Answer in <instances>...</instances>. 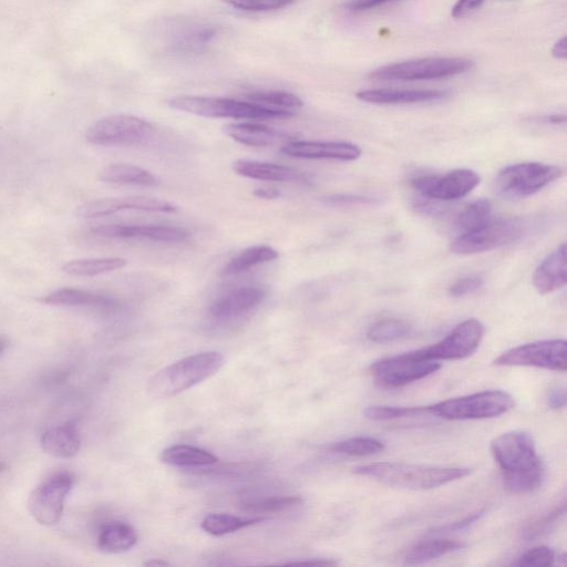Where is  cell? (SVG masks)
I'll list each match as a JSON object with an SVG mask.
<instances>
[{
	"label": "cell",
	"mask_w": 567,
	"mask_h": 567,
	"mask_svg": "<svg viewBox=\"0 0 567 567\" xmlns=\"http://www.w3.org/2000/svg\"><path fill=\"white\" fill-rule=\"evenodd\" d=\"M529 225L527 221L518 218L490 219L488 222L472 231L460 234L451 243V252L459 255L490 252L499 247L518 242Z\"/></svg>",
	"instance_id": "ba28073f"
},
{
	"label": "cell",
	"mask_w": 567,
	"mask_h": 567,
	"mask_svg": "<svg viewBox=\"0 0 567 567\" xmlns=\"http://www.w3.org/2000/svg\"><path fill=\"white\" fill-rule=\"evenodd\" d=\"M169 106L190 115L211 119L282 120L294 116L292 112L267 109L252 102L213 97L181 96L171 99Z\"/></svg>",
	"instance_id": "277c9868"
},
{
	"label": "cell",
	"mask_w": 567,
	"mask_h": 567,
	"mask_svg": "<svg viewBox=\"0 0 567 567\" xmlns=\"http://www.w3.org/2000/svg\"><path fill=\"white\" fill-rule=\"evenodd\" d=\"M161 460L167 465L181 468L208 467L219 461L211 452L187 445L172 446L163 450Z\"/></svg>",
	"instance_id": "484cf974"
},
{
	"label": "cell",
	"mask_w": 567,
	"mask_h": 567,
	"mask_svg": "<svg viewBox=\"0 0 567 567\" xmlns=\"http://www.w3.org/2000/svg\"><path fill=\"white\" fill-rule=\"evenodd\" d=\"M410 326L401 319L387 318L371 325L367 338L375 344H387L405 338L410 333Z\"/></svg>",
	"instance_id": "e575fe53"
},
{
	"label": "cell",
	"mask_w": 567,
	"mask_h": 567,
	"mask_svg": "<svg viewBox=\"0 0 567 567\" xmlns=\"http://www.w3.org/2000/svg\"><path fill=\"white\" fill-rule=\"evenodd\" d=\"M8 466L5 462L0 461V474L4 473L7 470Z\"/></svg>",
	"instance_id": "db71d44e"
},
{
	"label": "cell",
	"mask_w": 567,
	"mask_h": 567,
	"mask_svg": "<svg viewBox=\"0 0 567 567\" xmlns=\"http://www.w3.org/2000/svg\"><path fill=\"white\" fill-rule=\"evenodd\" d=\"M563 169L539 162L514 164L501 170L493 182L499 197L519 200L531 197L560 179Z\"/></svg>",
	"instance_id": "8992f818"
},
{
	"label": "cell",
	"mask_w": 567,
	"mask_h": 567,
	"mask_svg": "<svg viewBox=\"0 0 567 567\" xmlns=\"http://www.w3.org/2000/svg\"><path fill=\"white\" fill-rule=\"evenodd\" d=\"M473 61L461 57H434L401 61L371 71L370 79L379 81L439 80L467 74Z\"/></svg>",
	"instance_id": "5b68a950"
},
{
	"label": "cell",
	"mask_w": 567,
	"mask_h": 567,
	"mask_svg": "<svg viewBox=\"0 0 567 567\" xmlns=\"http://www.w3.org/2000/svg\"><path fill=\"white\" fill-rule=\"evenodd\" d=\"M491 213L492 206L488 200L474 201L465 206L456 216V229L460 234L477 229L492 218Z\"/></svg>",
	"instance_id": "d6a6232c"
},
{
	"label": "cell",
	"mask_w": 567,
	"mask_h": 567,
	"mask_svg": "<svg viewBox=\"0 0 567 567\" xmlns=\"http://www.w3.org/2000/svg\"><path fill=\"white\" fill-rule=\"evenodd\" d=\"M40 443L47 455L56 459L74 458L81 449L79 431L70 422L48 429L41 437Z\"/></svg>",
	"instance_id": "7402d4cb"
},
{
	"label": "cell",
	"mask_w": 567,
	"mask_h": 567,
	"mask_svg": "<svg viewBox=\"0 0 567 567\" xmlns=\"http://www.w3.org/2000/svg\"><path fill=\"white\" fill-rule=\"evenodd\" d=\"M233 170L241 177L259 181L295 182L304 180V175L300 171L268 162L237 160L233 163Z\"/></svg>",
	"instance_id": "603a6c76"
},
{
	"label": "cell",
	"mask_w": 567,
	"mask_h": 567,
	"mask_svg": "<svg viewBox=\"0 0 567 567\" xmlns=\"http://www.w3.org/2000/svg\"><path fill=\"white\" fill-rule=\"evenodd\" d=\"M156 129L146 120L130 115H113L94 123L86 140L96 146L133 147L147 143Z\"/></svg>",
	"instance_id": "9c48e42d"
},
{
	"label": "cell",
	"mask_w": 567,
	"mask_h": 567,
	"mask_svg": "<svg viewBox=\"0 0 567 567\" xmlns=\"http://www.w3.org/2000/svg\"><path fill=\"white\" fill-rule=\"evenodd\" d=\"M286 565H322V566H331L337 565V562L329 561V560H314V561H304V562H295V563H287Z\"/></svg>",
	"instance_id": "681fc988"
},
{
	"label": "cell",
	"mask_w": 567,
	"mask_h": 567,
	"mask_svg": "<svg viewBox=\"0 0 567 567\" xmlns=\"http://www.w3.org/2000/svg\"><path fill=\"white\" fill-rule=\"evenodd\" d=\"M37 301L53 306L95 308L103 312H113L118 308V302L111 297L77 290V288H60V290L38 298Z\"/></svg>",
	"instance_id": "44dd1931"
},
{
	"label": "cell",
	"mask_w": 567,
	"mask_h": 567,
	"mask_svg": "<svg viewBox=\"0 0 567 567\" xmlns=\"http://www.w3.org/2000/svg\"><path fill=\"white\" fill-rule=\"evenodd\" d=\"M224 2L245 12H272L293 5L296 0H224Z\"/></svg>",
	"instance_id": "f35d334b"
},
{
	"label": "cell",
	"mask_w": 567,
	"mask_h": 567,
	"mask_svg": "<svg viewBox=\"0 0 567 567\" xmlns=\"http://www.w3.org/2000/svg\"><path fill=\"white\" fill-rule=\"evenodd\" d=\"M555 553L548 546H539L524 553L515 566H552L555 563Z\"/></svg>",
	"instance_id": "ab89813d"
},
{
	"label": "cell",
	"mask_w": 567,
	"mask_h": 567,
	"mask_svg": "<svg viewBox=\"0 0 567 567\" xmlns=\"http://www.w3.org/2000/svg\"><path fill=\"white\" fill-rule=\"evenodd\" d=\"M92 233L106 239L150 240L162 243H180L189 237L182 229L163 225H99L92 229Z\"/></svg>",
	"instance_id": "9a60e30c"
},
{
	"label": "cell",
	"mask_w": 567,
	"mask_h": 567,
	"mask_svg": "<svg viewBox=\"0 0 567 567\" xmlns=\"http://www.w3.org/2000/svg\"><path fill=\"white\" fill-rule=\"evenodd\" d=\"M75 483V474L68 471L55 473L45 479L30 494V515L45 527L58 524L63 518L66 500Z\"/></svg>",
	"instance_id": "30bf717a"
},
{
	"label": "cell",
	"mask_w": 567,
	"mask_h": 567,
	"mask_svg": "<svg viewBox=\"0 0 567 567\" xmlns=\"http://www.w3.org/2000/svg\"><path fill=\"white\" fill-rule=\"evenodd\" d=\"M266 296L260 287H240L215 300L210 307V315L216 321H230L249 313L259 306Z\"/></svg>",
	"instance_id": "e0dca14e"
},
{
	"label": "cell",
	"mask_w": 567,
	"mask_h": 567,
	"mask_svg": "<svg viewBox=\"0 0 567 567\" xmlns=\"http://www.w3.org/2000/svg\"><path fill=\"white\" fill-rule=\"evenodd\" d=\"M249 102L267 109L294 113L304 106L300 97L285 91H255L246 96Z\"/></svg>",
	"instance_id": "f546056e"
},
{
	"label": "cell",
	"mask_w": 567,
	"mask_h": 567,
	"mask_svg": "<svg viewBox=\"0 0 567 567\" xmlns=\"http://www.w3.org/2000/svg\"><path fill=\"white\" fill-rule=\"evenodd\" d=\"M546 402L551 409H562L566 406V393L564 389L553 388L546 396Z\"/></svg>",
	"instance_id": "f6af8a7d"
},
{
	"label": "cell",
	"mask_w": 567,
	"mask_h": 567,
	"mask_svg": "<svg viewBox=\"0 0 567 567\" xmlns=\"http://www.w3.org/2000/svg\"><path fill=\"white\" fill-rule=\"evenodd\" d=\"M393 2H396V0H350V2L345 4V8L349 10V12L360 13Z\"/></svg>",
	"instance_id": "ee69618b"
},
{
	"label": "cell",
	"mask_w": 567,
	"mask_h": 567,
	"mask_svg": "<svg viewBox=\"0 0 567 567\" xmlns=\"http://www.w3.org/2000/svg\"><path fill=\"white\" fill-rule=\"evenodd\" d=\"M567 344L565 340H542L508 350L494 365L507 367H535L553 371L566 370Z\"/></svg>",
	"instance_id": "7c38bea8"
},
{
	"label": "cell",
	"mask_w": 567,
	"mask_h": 567,
	"mask_svg": "<svg viewBox=\"0 0 567 567\" xmlns=\"http://www.w3.org/2000/svg\"><path fill=\"white\" fill-rule=\"evenodd\" d=\"M483 285L482 277L479 275H469L460 278L455 284L449 288V294L452 297H463L471 295L480 290Z\"/></svg>",
	"instance_id": "60d3db41"
},
{
	"label": "cell",
	"mask_w": 567,
	"mask_h": 567,
	"mask_svg": "<svg viewBox=\"0 0 567 567\" xmlns=\"http://www.w3.org/2000/svg\"><path fill=\"white\" fill-rule=\"evenodd\" d=\"M449 96L446 90L432 89H373L357 92V99L370 105H412L439 101Z\"/></svg>",
	"instance_id": "ac0fdd59"
},
{
	"label": "cell",
	"mask_w": 567,
	"mask_h": 567,
	"mask_svg": "<svg viewBox=\"0 0 567 567\" xmlns=\"http://www.w3.org/2000/svg\"><path fill=\"white\" fill-rule=\"evenodd\" d=\"M552 55L555 59L565 60L567 58V39L561 38L552 48Z\"/></svg>",
	"instance_id": "c3c4849f"
},
{
	"label": "cell",
	"mask_w": 567,
	"mask_h": 567,
	"mask_svg": "<svg viewBox=\"0 0 567 567\" xmlns=\"http://www.w3.org/2000/svg\"><path fill=\"white\" fill-rule=\"evenodd\" d=\"M480 181L477 172L459 169L442 175H421L412 180L411 185L422 197L448 202L466 198Z\"/></svg>",
	"instance_id": "5bb4252c"
},
{
	"label": "cell",
	"mask_w": 567,
	"mask_h": 567,
	"mask_svg": "<svg viewBox=\"0 0 567 567\" xmlns=\"http://www.w3.org/2000/svg\"><path fill=\"white\" fill-rule=\"evenodd\" d=\"M544 121L546 123H551V125H564L566 121V117L565 115H551V116H546L544 118Z\"/></svg>",
	"instance_id": "f907efd6"
},
{
	"label": "cell",
	"mask_w": 567,
	"mask_h": 567,
	"mask_svg": "<svg viewBox=\"0 0 567 567\" xmlns=\"http://www.w3.org/2000/svg\"><path fill=\"white\" fill-rule=\"evenodd\" d=\"M329 450L349 457H368L385 450V443L370 437H355L334 443Z\"/></svg>",
	"instance_id": "836d02e7"
},
{
	"label": "cell",
	"mask_w": 567,
	"mask_h": 567,
	"mask_svg": "<svg viewBox=\"0 0 567 567\" xmlns=\"http://www.w3.org/2000/svg\"><path fill=\"white\" fill-rule=\"evenodd\" d=\"M428 414V407H370L365 411L366 418L375 421L394 420Z\"/></svg>",
	"instance_id": "74e56055"
},
{
	"label": "cell",
	"mask_w": 567,
	"mask_h": 567,
	"mask_svg": "<svg viewBox=\"0 0 567 567\" xmlns=\"http://www.w3.org/2000/svg\"><path fill=\"white\" fill-rule=\"evenodd\" d=\"M462 543L452 540H431L419 543L405 555V564L420 565L463 549Z\"/></svg>",
	"instance_id": "83f0119b"
},
{
	"label": "cell",
	"mask_w": 567,
	"mask_h": 567,
	"mask_svg": "<svg viewBox=\"0 0 567 567\" xmlns=\"http://www.w3.org/2000/svg\"><path fill=\"white\" fill-rule=\"evenodd\" d=\"M484 2L486 0H457L451 9V16L455 19L465 18L481 8Z\"/></svg>",
	"instance_id": "7bdbcfd3"
},
{
	"label": "cell",
	"mask_w": 567,
	"mask_h": 567,
	"mask_svg": "<svg viewBox=\"0 0 567 567\" xmlns=\"http://www.w3.org/2000/svg\"><path fill=\"white\" fill-rule=\"evenodd\" d=\"M9 346L8 340L4 337H0V357L4 355Z\"/></svg>",
	"instance_id": "816d5d0a"
},
{
	"label": "cell",
	"mask_w": 567,
	"mask_h": 567,
	"mask_svg": "<svg viewBox=\"0 0 567 567\" xmlns=\"http://www.w3.org/2000/svg\"><path fill=\"white\" fill-rule=\"evenodd\" d=\"M484 332L483 324L478 319H468L459 324L439 343L416 350L426 360H460L471 356L479 348Z\"/></svg>",
	"instance_id": "4fadbf2b"
},
{
	"label": "cell",
	"mask_w": 567,
	"mask_h": 567,
	"mask_svg": "<svg viewBox=\"0 0 567 567\" xmlns=\"http://www.w3.org/2000/svg\"><path fill=\"white\" fill-rule=\"evenodd\" d=\"M125 209V199H98L79 206L77 214L81 219L106 218Z\"/></svg>",
	"instance_id": "d590c367"
},
{
	"label": "cell",
	"mask_w": 567,
	"mask_h": 567,
	"mask_svg": "<svg viewBox=\"0 0 567 567\" xmlns=\"http://www.w3.org/2000/svg\"><path fill=\"white\" fill-rule=\"evenodd\" d=\"M514 405L505 391L490 390L438 402L428 407V414L450 421L489 419L507 414Z\"/></svg>",
	"instance_id": "52a82bcc"
},
{
	"label": "cell",
	"mask_w": 567,
	"mask_h": 567,
	"mask_svg": "<svg viewBox=\"0 0 567 567\" xmlns=\"http://www.w3.org/2000/svg\"><path fill=\"white\" fill-rule=\"evenodd\" d=\"M566 503L563 501L559 507L543 515L542 518L535 520L524 530L523 538L528 541L538 540L548 535L560 522L565 513Z\"/></svg>",
	"instance_id": "8d00e7d4"
},
{
	"label": "cell",
	"mask_w": 567,
	"mask_h": 567,
	"mask_svg": "<svg viewBox=\"0 0 567 567\" xmlns=\"http://www.w3.org/2000/svg\"><path fill=\"white\" fill-rule=\"evenodd\" d=\"M262 521V518L242 519L231 514L213 513L202 521V529L211 535L222 536L251 527V525Z\"/></svg>",
	"instance_id": "1f68e13d"
},
{
	"label": "cell",
	"mask_w": 567,
	"mask_h": 567,
	"mask_svg": "<svg viewBox=\"0 0 567 567\" xmlns=\"http://www.w3.org/2000/svg\"><path fill=\"white\" fill-rule=\"evenodd\" d=\"M224 358L219 352H205L185 357L154 374L147 390L151 397L167 399L211 378L222 368Z\"/></svg>",
	"instance_id": "3957f363"
},
{
	"label": "cell",
	"mask_w": 567,
	"mask_h": 567,
	"mask_svg": "<svg viewBox=\"0 0 567 567\" xmlns=\"http://www.w3.org/2000/svg\"><path fill=\"white\" fill-rule=\"evenodd\" d=\"M491 453L502 471L504 487L525 494L541 487L544 468L533 438L523 431H511L491 443Z\"/></svg>",
	"instance_id": "6da1fadb"
},
{
	"label": "cell",
	"mask_w": 567,
	"mask_h": 567,
	"mask_svg": "<svg viewBox=\"0 0 567 567\" xmlns=\"http://www.w3.org/2000/svg\"><path fill=\"white\" fill-rule=\"evenodd\" d=\"M254 195L263 200H275L281 197V192L275 188L265 187L256 189Z\"/></svg>",
	"instance_id": "7dc6e473"
},
{
	"label": "cell",
	"mask_w": 567,
	"mask_h": 567,
	"mask_svg": "<svg viewBox=\"0 0 567 567\" xmlns=\"http://www.w3.org/2000/svg\"><path fill=\"white\" fill-rule=\"evenodd\" d=\"M484 513H486V510L471 513L468 517L463 518L462 520L432 529L430 534H446L466 530L472 527L473 524H476L483 517Z\"/></svg>",
	"instance_id": "b9f144b4"
},
{
	"label": "cell",
	"mask_w": 567,
	"mask_h": 567,
	"mask_svg": "<svg viewBox=\"0 0 567 567\" xmlns=\"http://www.w3.org/2000/svg\"><path fill=\"white\" fill-rule=\"evenodd\" d=\"M101 181L120 185H137V187H157L160 180L146 169L131 164H111L100 172Z\"/></svg>",
	"instance_id": "d4e9b609"
},
{
	"label": "cell",
	"mask_w": 567,
	"mask_h": 567,
	"mask_svg": "<svg viewBox=\"0 0 567 567\" xmlns=\"http://www.w3.org/2000/svg\"><path fill=\"white\" fill-rule=\"evenodd\" d=\"M438 362L422 359L416 352L378 360L371 366L376 384L386 389L405 387L437 373Z\"/></svg>",
	"instance_id": "8fae6325"
},
{
	"label": "cell",
	"mask_w": 567,
	"mask_h": 567,
	"mask_svg": "<svg viewBox=\"0 0 567 567\" xmlns=\"http://www.w3.org/2000/svg\"><path fill=\"white\" fill-rule=\"evenodd\" d=\"M138 540V533L130 524L110 522L103 525L100 530L97 545L102 552L119 554L133 549Z\"/></svg>",
	"instance_id": "cb8c5ba5"
},
{
	"label": "cell",
	"mask_w": 567,
	"mask_h": 567,
	"mask_svg": "<svg viewBox=\"0 0 567 567\" xmlns=\"http://www.w3.org/2000/svg\"><path fill=\"white\" fill-rule=\"evenodd\" d=\"M281 152L287 157L311 160L352 162L362 156V150L349 142L288 141Z\"/></svg>",
	"instance_id": "2e32d148"
},
{
	"label": "cell",
	"mask_w": 567,
	"mask_h": 567,
	"mask_svg": "<svg viewBox=\"0 0 567 567\" xmlns=\"http://www.w3.org/2000/svg\"><path fill=\"white\" fill-rule=\"evenodd\" d=\"M325 202L331 205H347L356 203H371L373 201L363 197H354V195H334V197L325 199Z\"/></svg>",
	"instance_id": "bcb514c9"
},
{
	"label": "cell",
	"mask_w": 567,
	"mask_h": 567,
	"mask_svg": "<svg viewBox=\"0 0 567 567\" xmlns=\"http://www.w3.org/2000/svg\"><path fill=\"white\" fill-rule=\"evenodd\" d=\"M147 566H167L169 565L168 562L162 560H151L149 562L144 563Z\"/></svg>",
	"instance_id": "f5cc1de1"
},
{
	"label": "cell",
	"mask_w": 567,
	"mask_h": 567,
	"mask_svg": "<svg viewBox=\"0 0 567 567\" xmlns=\"http://www.w3.org/2000/svg\"><path fill=\"white\" fill-rule=\"evenodd\" d=\"M128 261L121 257H106V259L75 260L66 263L63 271L71 276L94 277L121 270Z\"/></svg>",
	"instance_id": "f1b7e54d"
},
{
	"label": "cell",
	"mask_w": 567,
	"mask_h": 567,
	"mask_svg": "<svg viewBox=\"0 0 567 567\" xmlns=\"http://www.w3.org/2000/svg\"><path fill=\"white\" fill-rule=\"evenodd\" d=\"M278 252L271 246L255 245L249 247L239 255L235 256L228 265L224 267L223 276H232L251 270V268L275 261Z\"/></svg>",
	"instance_id": "4316f807"
},
{
	"label": "cell",
	"mask_w": 567,
	"mask_h": 567,
	"mask_svg": "<svg viewBox=\"0 0 567 567\" xmlns=\"http://www.w3.org/2000/svg\"><path fill=\"white\" fill-rule=\"evenodd\" d=\"M304 501L301 497H273L262 500L246 501L241 510L256 515H274L294 511L302 507Z\"/></svg>",
	"instance_id": "4dcf8cb0"
},
{
	"label": "cell",
	"mask_w": 567,
	"mask_h": 567,
	"mask_svg": "<svg viewBox=\"0 0 567 567\" xmlns=\"http://www.w3.org/2000/svg\"><path fill=\"white\" fill-rule=\"evenodd\" d=\"M357 476L374 479L385 486L406 490H431L466 478L468 468H438L406 465V463H371L354 469Z\"/></svg>",
	"instance_id": "7a4b0ae2"
},
{
	"label": "cell",
	"mask_w": 567,
	"mask_h": 567,
	"mask_svg": "<svg viewBox=\"0 0 567 567\" xmlns=\"http://www.w3.org/2000/svg\"><path fill=\"white\" fill-rule=\"evenodd\" d=\"M566 245L562 244L536 268L533 285L541 295L560 290L567 281Z\"/></svg>",
	"instance_id": "d6986e66"
},
{
	"label": "cell",
	"mask_w": 567,
	"mask_h": 567,
	"mask_svg": "<svg viewBox=\"0 0 567 567\" xmlns=\"http://www.w3.org/2000/svg\"><path fill=\"white\" fill-rule=\"evenodd\" d=\"M226 136L247 147H270L292 141L290 133L268 128L256 123H230L224 127Z\"/></svg>",
	"instance_id": "ffe728a7"
}]
</instances>
